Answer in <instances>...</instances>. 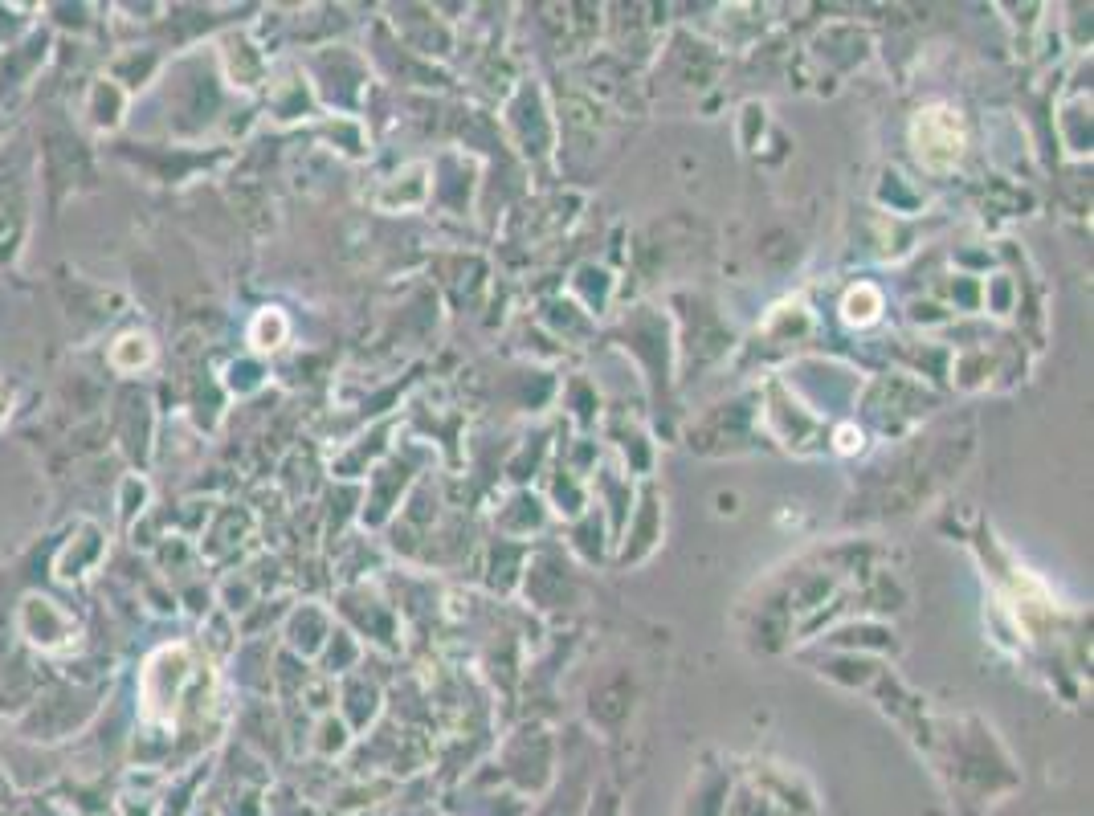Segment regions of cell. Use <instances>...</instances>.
Segmentation results:
<instances>
[{
    "label": "cell",
    "mask_w": 1094,
    "mask_h": 816,
    "mask_svg": "<svg viewBox=\"0 0 1094 816\" xmlns=\"http://www.w3.org/2000/svg\"><path fill=\"white\" fill-rule=\"evenodd\" d=\"M111 360H115V368L131 372V368H139V364L152 360V343H147L143 335H127V339H119V343H115Z\"/></svg>",
    "instance_id": "6da1fadb"
}]
</instances>
